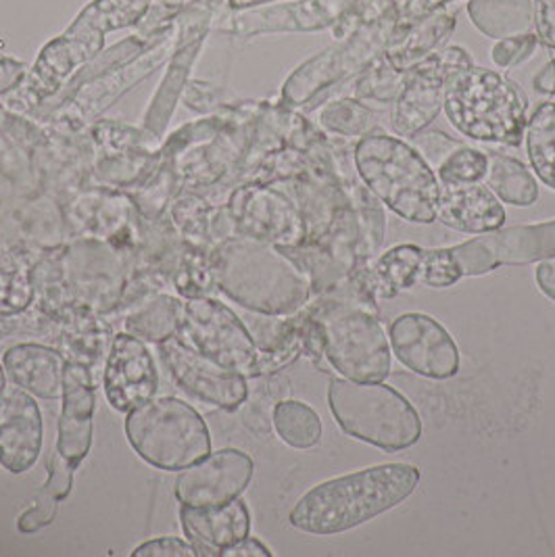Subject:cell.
Listing matches in <instances>:
<instances>
[{"instance_id": "obj_1", "label": "cell", "mask_w": 555, "mask_h": 557, "mask_svg": "<svg viewBox=\"0 0 555 557\" xmlns=\"http://www.w3.org/2000/svg\"><path fill=\"white\" fill-rule=\"evenodd\" d=\"M420 482V470L409 463H382L354 474L322 482L293 507L288 522L297 531L330 536L399 506Z\"/></svg>"}, {"instance_id": "obj_2", "label": "cell", "mask_w": 555, "mask_h": 557, "mask_svg": "<svg viewBox=\"0 0 555 557\" xmlns=\"http://www.w3.org/2000/svg\"><path fill=\"white\" fill-rule=\"evenodd\" d=\"M213 272L232 301L266 315H293L313 293L307 274L288 255L249 236L227 243Z\"/></svg>"}, {"instance_id": "obj_3", "label": "cell", "mask_w": 555, "mask_h": 557, "mask_svg": "<svg viewBox=\"0 0 555 557\" xmlns=\"http://www.w3.org/2000/svg\"><path fill=\"white\" fill-rule=\"evenodd\" d=\"M354 157L357 174L380 203L411 224L436 222L441 182L409 143L379 127L357 138Z\"/></svg>"}, {"instance_id": "obj_4", "label": "cell", "mask_w": 555, "mask_h": 557, "mask_svg": "<svg viewBox=\"0 0 555 557\" xmlns=\"http://www.w3.org/2000/svg\"><path fill=\"white\" fill-rule=\"evenodd\" d=\"M445 113L452 126L472 140L518 147L529 122V97L499 72L470 65L445 88Z\"/></svg>"}, {"instance_id": "obj_5", "label": "cell", "mask_w": 555, "mask_h": 557, "mask_svg": "<svg viewBox=\"0 0 555 557\" xmlns=\"http://www.w3.org/2000/svg\"><path fill=\"white\" fill-rule=\"evenodd\" d=\"M320 330L322 354L349 381L382 382L391 374V347L377 307L343 295H320L305 311Z\"/></svg>"}, {"instance_id": "obj_6", "label": "cell", "mask_w": 555, "mask_h": 557, "mask_svg": "<svg viewBox=\"0 0 555 557\" xmlns=\"http://www.w3.org/2000/svg\"><path fill=\"white\" fill-rule=\"evenodd\" d=\"M329 406L343 431L382 451H404L422 436L416 407L382 382L334 379L329 386Z\"/></svg>"}, {"instance_id": "obj_7", "label": "cell", "mask_w": 555, "mask_h": 557, "mask_svg": "<svg viewBox=\"0 0 555 557\" xmlns=\"http://www.w3.org/2000/svg\"><path fill=\"white\" fill-rule=\"evenodd\" d=\"M127 443L159 470H184L211 454L201 413L176 397H152L127 411Z\"/></svg>"}, {"instance_id": "obj_8", "label": "cell", "mask_w": 555, "mask_h": 557, "mask_svg": "<svg viewBox=\"0 0 555 557\" xmlns=\"http://www.w3.org/2000/svg\"><path fill=\"white\" fill-rule=\"evenodd\" d=\"M399 7L388 11L379 22L357 29L343 40H336L332 47L299 65L282 86L284 107H305L316 101L322 92L368 70L384 52L386 45L399 34Z\"/></svg>"}, {"instance_id": "obj_9", "label": "cell", "mask_w": 555, "mask_h": 557, "mask_svg": "<svg viewBox=\"0 0 555 557\" xmlns=\"http://www.w3.org/2000/svg\"><path fill=\"white\" fill-rule=\"evenodd\" d=\"M176 338L245 379L257 376L261 351L238 315L220 301L195 299L184 305Z\"/></svg>"}, {"instance_id": "obj_10", "label": "cell", "mask_w": 555, "mask_h": 557, "mask_svg": "<svg viewBox=\"0 0 555 557\" xmlns=\"http://www.w3.org/2000/svg\"><path fill=\"white\" fill-rule=\"evenodd\" d=\"M474 65L464 47H445L407 70L404 90L393 102L391 126L405 138L424 132L445 107L449 77Z\"/></svg>"}, {"instance_id": "obj_11", "label": "cell", "mask_w": 555, "mask_h": 557, "mask_svg": "<svg viewBox=\"0 0 555 557\" xmlns=\"http://www.w3.org/2000/svg\"><path fill=\"white\" fill-rule=\"evenodd\" d=\"M461 276H482L499 265H525L555 257V222L486 232L452 247Z\"/></svg>"}, {"instance_id": "obj_12", "label": "cell", "mask_w": 555, "mask_h": 557, "mask_svg": "<svg viewBox=\"0 0 555 557\" xmlns=\"http://www.w3.org/2000/svg\"><path fill=\"white\" fill-rule=\"evenodd\" d=\"M391 351L418 376L447 381L459 372V349L452 334L427 313H404L388 330Z\"/></svg>"}, {"instance_id": "obj_13", "label": "cell", "mask_w": 555, "mask_h": 557, "mask_svg": "<svg viewBox=\"0 0 555 557\" xmlns=\"http://www.w3.org/2000/svg\"><path fill=\"white\" fill-rule=\"evenodd\" d=\"M161 357L177 384L193 397L222 409H236L245 404L249 388L243 374L186 347L176 336L161 343Z\"/></svg>"}, {"instance_id": "obj_14", "label": "cell", "mask_w": 555, "mask_h": 557, "mask_svg": "<svg viewBox=\"0 0 555 557\" xmlns=\"http://www.w3.org/2000/svg\"><path fill=\"white\" fill-rule=\"evenodd\" d=\"M255 472L251 457L238 449H222L184 468L176 479L182 506H222L238 499Z\"/></svg>"}, {"instance_id": "obj_15", "label": "cell", "mask_w": 555, "mask_h": 557, "mask_svg": "<svg viewBox=\"0 0 555 557\" xmlns=\"http://www.w3.org/2000/svg\"><path fill=\"white\" fill-rule=\"evenodd\" d=\"M351 0H293L234 11L222 27L236 36L276 32H320L332 27L349 9Z\"/></svg>"}, {"instance_id": "obj_16", "label": "cell", "mask_w": 555, "mask_h": 557, "mask_svg": "<svg viewBox=\"0 0 555 557\" xmlns=\"http://www.w3.org/2000/svg\"><path fill=\"white\" fill-rule=\"evenodd\" d=\"M157 368L147 345L134 334H118L104 368V393L118 411H132L157 393Z\"/></svg>"}, {"instance_id": "obj_17", "label": "cell", "mask_w": 555, "mask_h": 557, "mask_svg": "<svg viewBox=\"0 0 555 557\" xmlns=\"http://www.w3.org/2000/svg\"><path fill=\"white\" fill-rule=\"evenodd\" d=\"M236 222L249 238L276 247H293L305 240L299 207L266 186H251L236 195Z\"/></svg>"}, {"instance_id": "obj_18", "label": "cell", "mask_w": 555, "mask_h": 557, "mask_svg": "<svg viewBox=\"0 0 555 557\" xmlns=\"http://www.w3.org/2000/svg\"><path fill=\"white\" fill-rule=\"evenodd\" d=\"M40 449V407L24 388H4L0 397V463L11 474H24L36 463Z\"/></svg>"}, {"instance_id": "obj_19", "label": "cell", "mask_w": 555, "mask_h": 557, "mask_svg": "<svg viewBox=\"0 0 555 557\" xmlns=\"http://www.w3.org/2000/svg\"><path fill=\"white\" fill-rule=\"evenodd\" d=\"M61 401L57 454L77 468L90 451L95 416V386L88 370L79 363L67 361Z\"/></svg>"}, {"instance_id": "obj_20", "label": "cell", "mask_w": 555, "mask_h": 557, "mask_svg": "<svg viewBox=\"0 0 555 557\" xmlns=\"http://www.w3.org/2000/svg\"><path fill=\"white\" fill-rule=\"evenodd\" d=\"M180 522L188 543L201 557H220L226 547L251 532V513L240 499L222 506H182Z\"/></svg>"}, {"instance_id": "obj_21", "label": "cell", "mask_w": 555, "mask_h": 557, "mask_svg": "<svg viewBox=\"0 0 555 557\" xmlns=\"http://www.w3.org/2000/svg\"><path fill=\"white\" fill-rule=\"evenodd\" d=\"M436 220L457 232L486 234L505 226V207L484 184L441 186Z\"/></svg>"}, {"instance_id": "obj_22", "label": "cell", "mask_w": 555, "mask_h": 557, "mask_svg": "<svg viewBox=\"0 0 555 557\" xmlns=\"http://www.w3.org/2000/svg\"><path fill=\"white\" fill-rule=\"evenodd\" d=\"M7 376L15 386L42 399H59L65 382V357L42 345H15L2 359Z\"/></svg>"}, {"instance_id": "obj_23", "label": "cell", "mask_w": 555, "mask_h": 557, "mask_svg": "<svg viewBox=\"0 0 555 557\" xmlns=\"http://www.w3.org/2000/svg\"><path fill=\"white\" fill-rule=\"evenodd\" d=\"M457 15H459V2H454L434 11L422 22L399 32L382 52L384 59L402 72L414 67L432 52L443 49V45L449 40V36L454 34L457 26Z\"/></svg>"}, {"instance_id": "obj_24", "label": "cell", "mask_w": 555, "mask_h": 557, "mask_svg": "<svg viewBox=\"0 0 555 557\" xmlns=\"http://www.w3.org/2000/svg\"><path fill=\"white\" fill-rule=\"evenodd\" d=\"M472 26L493 40L534 32L532 0H468Z\"/></svg>"}, {"instance_id": "obj_25", "label": "cell", "mask_w": 555, "mask_h": 557, "mask_svg": "<svg viewBox=\"0 0 555 557\" xmlns=\"http://www.w3.org/2000/svg\"><path fill=\"white\" fill-rule=\"evenodd\" d=\"M486 186L499 201L514 207H532L539 199V184L529 168L522 161L502 152L489 154Z\"/></svg>"}, {"instance_id": "obj_26", "label": "cell", "mask_w": 555, "mask_h": 557, "mask_svg": "<svg viewBox=\"0 0 555 557\" xmlns=\"http://www.w3.org/2000/svg\"><path fill=\"white\" fill-rule=\"evenodd\" d=\"M424 249L416 245H397L372 263L380 297H397L418 284Z\"/></svg>"}, {"instance_id": "obj_27", "label": "cell", "mask_w": 555, "mask_h": 557, "mask_svg": "<svg viewBox=\"0 0 555 557\" xmlns=\"http://www.w3.org/2000/svg\"><path fill=\"white\" fill-rule=\"evenodd\" d=\"M525 138L534 174L555 190V102H541L532 111Z\"/></svg>"}, {"instance_id": "obj_28", "label": "cell", "mask_w": 555, "mask_h": 557, "mask_svg": "<svg viewBox=\"0 0 555 557\" xmlns=\"http://www.w3.org/2000/svg\"><path fill=\"white\" fill-rule=\"evenodd\" d=\"M182 318L184 305L174 297L157 295L149 304L132 311V315L126 320V326L138 338L151 343H165L168 338L176 336Z\"/></svg>"}, {"instance_id": "obj_29", "label": "cell", "mask_w": 555, "mask_h": 557, "mask_svg": "<svg viewBox=\"0 0 555 557\" xmlns=\"http://www.w3.org/2000/svg\"><path fill=\"white\" fill-rule=\"evenodd\" d=\"M272 422L278 436L293 449H311L322 441V420L304 401H278Z\"/></svg>"}, {"instance_id": "obj_30", "label": "cell", "mask_w": 555, "mask_h": 557, "mask_svg": "<svg viewBox=\"0 0 555 557\" xmlns=\"http://www.w3.org/2000/svg\"><path fill=\"white\" fill-rule=\"evenodd\" d=\"M320 126L338 138H361L379 129V113L357 99H336L320 111Z\"/></svg>"}, {"instance_id": "obj_31", "label": "cell", "mask_w": 555, "mask_h": 557, "mask_svg": "<svg viewBox=\"0 0 555 557\" xmlns=\"http://www.w3.org/2000/svg\"><path fill=\"white\" fill-rule=\"evenodd\" d=\"M407 70L402 72L393 67L384 54L363 70L354 82V99L361 102H377V104H393L404 90Z\"/></svg>"}, {"instance_id": "obj_32", "label": "cell", "mask_w": 555, "mask_h": 557, "mask_svg": "<svg viewBox=\"0 0 555 557\" xmlns=\"http://www.w3.org/2000/svg\"><path fill=\"white\" fill-rule=\"evenodd\" d=\"M199 47H201V40L195 42L193 47H188L182 54H177L174 63H172L170 76L163 79L161 90L155 97V104H152L151 113L147 117V124L155 129V134H161V129L168 124V120H170V115L174 111L177 95L182 90V82H184V77L188 74V67H190L195 54L199 51Z\"/></svg>"}, {"instance_id": "obj_33", "label": "cell", "mask_w": 555, "mask_h": 557, "mask_svg": "<svg viewBox=\"0 0 555 557\" xmlns=\"http://www.w3.org/2000/svg\"><path fill=\"white\" fill-rule=\"evenodd\" d=\"M489 154L472 149L468 145L457 147L436 170L441 186H459V184H477L486 177Z\"/></svg>"}, {"instance_id": "obj_34", "label": "cell", "mask_w": 555, "mask_h": 557, "mask_svg": "<svg viewBox=\"0 0 555 557\" xmlns=\"http://www.w3.org/2000/svg\"><path fill=\"white\" fill-rule=\"evenodd\" d=\"M399 4L402 0H351L349 9L332 26L334 38L343 40L351 36L357 29L379 22L380 17H384L388 11H393Z\"/></svg>"}, {"instance_id": "obj_35", "label": "cell", "mask_w": 555, "mask_h": 557, "mask_svg": "<svg viewBox=\"0 0 555 557\" xmlns=\"http://www.w3.org/2000/svg\"><path fill=\"white\" fill-rule=\"evenodd\" d=\"M459 278L464 276L455 263L452 249H424L418 284L430 288H447L454 286Z\"/></svg>"}, {"instance_id": "obj_36", "label": "cell", "mask_w": 555, "mask_h": 557, "mask_svg": "<svg viewBox=\"0 0 555 557\" xmlns=\"http://www.w3.org/2000/svg\"><path fill=\"white\" fill-rule=\"evenodd\" d=\"M536 47H539V38H536L534 32L504 38V40H497V45L493 47L491 61L499 70H511V67H518V65L527 63L536 51Z\"/></svg>"}, {"instance_id": "obj_37", "label": "cell", "mask_w": 555, "mask_h": 557, "mask_svg": "<svg viewBox=\"0 0 555 557\" xmlns=\"http://www.w3.org/2000/svg\"><path fill=\"white\" fill-rule=\"evenodd\" d=\"M461 145L464 143L455 140L449 134L439 132V129H430V132L424 129L411 138V147L424 157V161L432 170H436Z\"/></svg>"}, {"instance_id": "obj_38", "label": "cell", "mask_w": 555, "mask_h": 557, "mask_svg": "<svg viewBox=\"0 0 555 557\" xmlns=\"http://www.w3.org/2000/svg\"><path fill=\"white\" fill-rule=\"evenodd\" d=\"M57 506L59 499H54L47 491H40V495L36 497L34 506L22 513V518L17 520V529L26 534L42 531L45 527H49L54 522L57 516Z\"/></svg>"}, {"instance_id": "obj_39", "label": "cell", "mask_w": 555, "mask_h": 557, "mask_svg": "<svg viewBox=\"0 0 555 557\" xmlns=\"http://www.w3.org/2000/svg\"><path fill=\"white\" fill-rule=\"evenodd\" d=\"M134 557H197V549L188 543L176 536H161L143 543L140 547L134 549Z\"/></svg>"}, {"instance_id": "obj_40", "label": "cell", "mask_w": 555, "mask_h": 557, "mask_svg": "<svg viewBox=\"0 0 555 557\" xmlns=\"http://www.w3.org/2000/svg\"><path fill=\"white\" fill-rule=\"evenodd\" d=\"M74 472H76V466H72L65 457L54 451V456L51 459V474H49L47 484L42 486V491H47L54 499L63 502L70 495V491H72Z\"/></svg>"}, {"instance_id": "obj_41", "label": "cell", "mask_w": 555, "mask_h": 557, "mask_svg": "<svg viewBox=\"0 0 555 557\" xmlns=\"http://www.w3.org/2000/svg\"><path fill=\"white\" fill-rule=\"evenodd\" d=\"M534 34L543 47L555 51V0H532Z\"/></svg>"}, {"instance_id": "obj_42", "label": "cell", "mask_w": 555, "mask_h": 557, "mask_svg": "<svg viewBox=\"0 0 555 557\" xmlns=\"http://www.w3.org/2000/svg\"><path fill=\"white\" fill-rule=\"evenodd\" d=\"M454 2H459V0H404L399 7L397 27H399V32H404L407 27L432 15L434 11H439L447 4H454Z\"/></svg>"}, {"instance_id": "obj_43", "label": "cell", "mask_w": 555, "mask_h": 557, "mask_svg": "<svg viewBox=\"0 0 555 557\" xmlns=\"http://www.w3.org/2000/svg\"><path fill=\"white\" fill-rule=\"evenodd\" d=\"M274 556L261 541L245 536L240 541H236L234 545L226 547L220 557H270Z\"/></svg>"}, {"instance_id": "obj_44", "label": "cell", "mask_w": 555, "mask_h": 557, "mask_svg": "<svg viewBox=\"0 0 555 557\" xmlns=\"http://www.w3.org/2000/svg\"><path fill=\"white\" fill-rule=\"evenodd\" d=\"M534 278L536 284L541 288V293L555 301V257H547V259H541L539 265H536V272H534Z\"/></svg>"}, {"instance_id": "obj_45", "label": "cell", "mask_w": 555, "mask_h": 557, "mask_svg": "<svg viewBox=\"0 0 555 557\" xmlns=\"http://www.w3.org/2000/svg\"><path fill=\"white\" fill-rule=\"evenodd\" d=\"M534 88L543 95H555V59L534 76Z\"/></svg>"}, {"instance_id": "obj_46", "label": "cell", "mask_w": 555, "mask_h": 557, "mask_svg": "<svg viewBox=\"0 0 555 557\" xmlns=\"http://www.w3.org/2000/svg\"><path fill=\"white\" fill-rule=\"evenodd\" d=\"M284 0H227V7L232 11H245V9H255V7H266V4H276Z\"/></svg>"}, {"instance_id": "obj_47", "label": "cell", "mask_w": 555, "mask_h": 557, "mask_svg": "<svg viewBox=\"0 0 555 557\" xmlns=\"http://www.w3.org/2000/svg\"><path fill=\"white\" fill-rule=\"evenodd\" d=\"M222 0H195V4H193V9H199V11H205V15H209V11L213 9V7H218Z\"/></svg>"}, {"instance_id": "obj_48", "label": "cell", "mask_w": 555, "mask_h": 557, "mask_svg": "<svg viewBox=\"0 0 555 557\" xmlns=\"http://www.w3.org/2000/svg\"><path fill=\"white\" fill-rule=\"evenodd\" d=\"M4 388H7V372H4V368H0V397H2Z\"/></svg>"}]
</instances>
